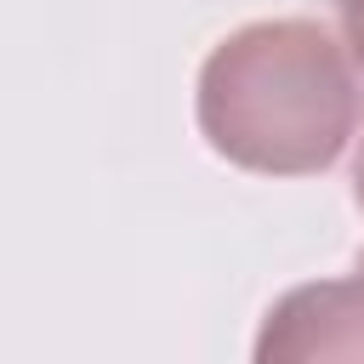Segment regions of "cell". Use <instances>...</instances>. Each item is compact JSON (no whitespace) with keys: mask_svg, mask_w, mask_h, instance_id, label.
Returning <instances> with one entry per match:
<instances>
[{"mask_svg":"<svg viewBox=\"0 0 364 364\" xmlns=\"http://www.w3.org/2000/svg\"><path fill=\"white\" fill-rule=\"evenodd\" d=\"M250 364H364V273L284 290L262 313Z\"/></svg>","mask_w":364,"mask_h":364,"instance_id":"7a4b0ae2","label":"cell"},{"mask_svg":"<svg viewBox=\"0 0 364 364\" xmlns=\"http://www.w3.org/2000/svg\"><path fill=\"white\" fill-rule=\"evenodd\" d=\"M353 199L364 210V136H358V154H353ZM358 273H364V262H358Z\"/></svg>","mask_w":364,"mask_h":364,"instance_id":"277c9868","label":"cell"},{"mask_svg":"<svg viewBox=\"0 0 364 364\" xmlns=\"http://www.w3.org/2000/svg\"><path fill=\"white\" fill-rule=\"evenodd\" d=\"M336 6H341V0H336Z\"/></svg>","mask_w":364,"mask_h":364,"instance_id":"5b68a950","label":"cell"},{"mask_svg":"<svg viewBox=\"0 0 364 364\" xmlns=\"http://www.w3.org/2000/svg\"><path fill=\"white\" fill-rule=\"evenodd\" d=\"M341 46L353 57V68H364V0H341Z\"/></svg>","mask_w":364,"mask_h":364,"instance_id":"3957f363","label":"cell"},{"mask_svg":"<svg viewBox=\"0 0 364 364\" xmlns=\"http://www.w3.org/2000/svg\"><path fill=\"white\" fill-rule=\"evenodd\" d=\"M358 68L313 17H262L210 46L199 68V136L239 171H330L358 131Z\"/></svg>","mask_w":364,"mask_h":364,"instance_id":"6da1fadb","label":"cell"}]
</instances>
